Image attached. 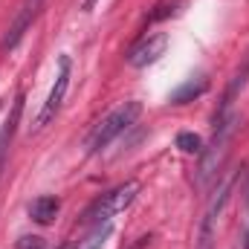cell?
<instances>
[{"instance_id":"6da1fadb","label":"cell","mask_w":249,"mask_h":249,"mask_svg":"<svg viewBox=\"0 0 249 249\" xmlns=\"http://www.w3.org/2000/svg\"><path fill=\"white\" fill-rule=\"evenodd\" d=\"M139 113H142V105H139V102H124L116 110H110L102 122L93 127V133H90V139H87V154L105 151L119 133H124L130 124L139 119Z\"/></svg>"},{"instance_id":"7a4b0ae2","label":"cell","mask_w":249,"mask_h":249,"mask_svg":"<svg viewBox=\"0 0 249 249\" xmlns=\"http://www.w3.org/2000/svg\"><path fill=\"white\" fill-rule=\"evenodd\" d=\"M136 194H139V183L136 180H127V183H122V186L110 188L107 194H102L96 203H90L87 206V212L81 214V220L84 223H110L119 212H124L133 200H136Z\"/></svg>"},{"instance_id":"3957f363","label":"cell","mask_w":249,"mask_h":249,"mask_svg":"<svg viewBox=\"0 0 249 249\" xmlns=\"http://www.w3.org/2000/svg\"><path fill=\"white\" fill-rule=\"evenodd\" d=\"M235 127H238V116L235 113H226L220 122H214V139H212V145L209 148H203V162H200V183H209L214 174H217V168L223 165V157H226V151H229V142H232V133H235Z\"/></svg>"},{"instance_id":"277c9868","label":"cell","mask_w":249,"mask_h":249,"mask_svg":"<svg viewBox=\"0 0 249 249\" xmlns=\"http://www.w3.org/2000/svg\"><path fill=\"white\" fill-rule=\"evenodd\" d=\"M165 50H168V35L165 32H148L127 50V64L136 70L151 67L165 55Z\"/></svg>"},{"instance_id":"5b68a950","label":"cell","mask_w":249,"mask_h":249,"mask_svg":"<svg viewBox=\"0 0 249 249\" xmlns=\"http://www.w3.org/2000/svg\"><path fill=\"white\" fill-rule=\"evenodd\" d=\"M70 72H72V61H70V55H61V58H58V72H55V84H53V90H50V96H47L41 113H38V122H35L38 127H44V124L61 110L64 96H67V90H70Z\"/></svg>"},{"instance_id":"8992f818","label":"cell","mask_w":249,"mask_h":249,"mask_svg":"<svg viewBox=\"0 0 249 249\" xmlns=\"http://www.w3.org/2000/svg\"><path fill=\"white\" fill-rule=\"evenodd\" d=\"M229 194H232V180H223L220 188H217V194L212 197V203H209L206 214H203V223H200V249H212L214 223H217V217H220V212H223V206H226Z\"/></svg>"},{"instance_id":"52a82bcc","label":"cell","mask_w":249,"mask_h":249,"mask_svg":"<svg viewBox=\"0 0 249 249\" xmlns=\"http://www.w3.org/2000/svg\"><path fill=\"white\" fill-rule=\"evenodd\" d=\"M41 6H44V0H23V6H20L18 18L12 20V26H9V32H6L3 44H0L3 50H15V47L20 44V38L26 35V29H29V26H32V20L38 18Z\"/></svg>"},{"instance_id":"ba28073f","label":"cell","mask_w":249,"mask_h":249,"mask_svg":"<svg viewBox=\"0 0 249 249\" xmlns=\"http://www.w3.org/2000/svg\"><path fill=\"white\" fill-rule=\"evenodd\" d=\"M58 212H61V200L53 197V194H44V197H38V200L29 203V217L35 223H41V226H50Z\"/></svg>"},{"instance_id":"9c48e42d","label":"cell","mask_w":249,"mask_h":249,"mask_svg":"<svg viewBox=\"0 0 249 249\" xmlns=\"http://www.w3.org/2000/svg\"><path fill=\"white\" fill-rule=\"evenodd\" d=\"M20 110H23V96L15 99L12 105V113L6 116V122L0 127V171H3V162H6V151H9V142L15 136V127H18V119H20Z\"/></svg>"},{"instance_id":"30bf717a","label":"cell","mask_w":249,"mask_h":249,"mask_svg":"<svg viewBox=\"0 0 249 249\" xmlns=\"http://www.w3.org/2000/svg\"><path fill=\"white\" fill-rule=\"evenodd\" d=\"M203 93H206V78H188L171 93V105H188Z\"/></svg>"},{"instance_id":"8fae6325","label":"cell","mask_w":249,"mask_h":249,"mask_svg":"<svg viewBox=\"0 0 249 249\" xmlns=\"http://www.w3.org/2000/svg\"><path fill=\"white\" fill-rule=\"evenodd\" d=\"M110 232H113V220H110V223H96L93 232L78 244V249H105L107 238H110Z\"/></svg>"},{"instance_id":"7c38bea8","label":"cell","mask_w":249,"mask_h":249,"mask_svg":"<svg viewBox=\"0 0 249 249\" xmlns=\"http://www.w3.org/2000/svg\"><path fill=\"white\" fill-rule=\"evenodd\" d=\"M177 148L183 151V154H203V139L197 136V133H177Z\"/></svg>"},{"instance_id":"4fadbf2b","label":"cell","mask_w":249,"mask_h":249,"mask_svg":"<svg viewBox=\"0 0 249 249\" xmlns=\"http://www.w3.org/2000/svg\"><path fill=\"white\" fill-rule=\"evenodd\" d=\"M15 249H47V241L38 235H23V238H18Z\"/></svg>"},{"instance_id":"5bb4252c","label":"cell","mask_w":249,"mask_h":249,"mask_svg":"<svg viewBox=\"0 0 249 249\" xmlns=\"http://www.w3.org/2000/svg\"><path fill=\"white\" fill-rule=\"evenodd\" d=\"M93 6H96V0H84V9H87V12H90Z\"/></svg>"},{"instance_id":"9a60e30c","label":"cell","mask_w":249,"mask_h":249,"mask_svg":"<svg viewBox=\"0 0 249 249\" xmlns=\"http://www.w3.org/2000/svg\"><path fill=\"white\" fill-rule=\"evenodd\" d=\"M247 194H249V191H247ZM247 203H249V197H247Z\"/></svg>"}]
</instances>
